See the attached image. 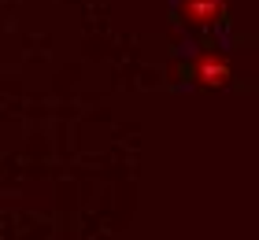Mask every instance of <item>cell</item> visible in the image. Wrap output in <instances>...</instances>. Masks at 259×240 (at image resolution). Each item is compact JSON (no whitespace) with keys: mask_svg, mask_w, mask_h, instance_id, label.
<instances>
[{"mask_svg":"<svg viewBox=\"0 0 259 240\" xmlns=\"http://www.w3.org/2000/svg\"><path fill=\"white\" fill-rule=\"evenodd\" d=\"M230 74H233V70H230V59L219 56V52H204V56H196V63H193V78L200 81V85H207V89L226 85Z\"/></svg>","mask_w":259,"mask_h":240,"instance_id":"cell-1","label":"cell"},{"mask_svg":"<svg viewBox=\"0 0 259 240\" xmlns=\"http://www.w3.org/2000/svg\"><path fill=\"white\" fill-rule=\"evenodd\" d=\"M182 19L189 26H215L226 19V0H182Z\"/></svg>","mask_w":259,"mask_h":240,"instance_id":"cell-2","label":"cell"}]
</instances>
